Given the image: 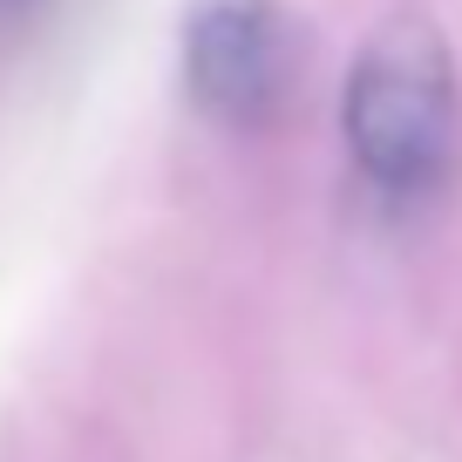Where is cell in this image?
I'll use <instances>...</instances> for the list:
<instances>
[{"mask_svg":"<svg viewBox=\"0 0 462 462\" xmlns=\"http://www.w3.org/2000/svg\"><path fill=\"white\" fill-rule=\"evenodd\" d=\"M42 14H48V0H0V48L21 42V34H28Z\"/></svg>","mask_w":462,"mask_h":462,"instance_id":"obj_3","label":"cell"},{"mask_svg":"<svg viewBox=\"0 0 462 462\" xmlns=\"http://www.w3.org/2000/svg\"><path fill=\"white\" fill-rule=\"evenodd\" d=\"M177 61L204 116L252 130L292 88V21L279 0H190Z\"/></svg>","mask_w":462,"mask_h":462,"instance_id":"obj_2","label":"cell"},{"mask_svg":"<svg viewBox=\"0 0 462 462\" xmlns=\"http://www.w3.org/2000/svg\"><path fill=\"white\" fill-rule=\"evenodd\" d=\"M340 136L361 184L388 204H415L448 177L462 136V88L448 42L429 21L402 14L361 42L340 88Z\"/></svg>","mask_w":462,"mask_h":462,"instance_id":"obj_1","label":"cell"}]
</instances>
